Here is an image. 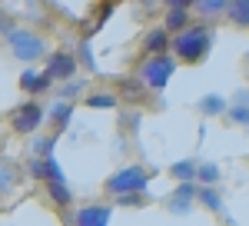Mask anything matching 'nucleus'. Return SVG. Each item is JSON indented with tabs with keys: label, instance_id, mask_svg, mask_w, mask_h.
Returning <instances> with one entry per match:
<instances>
[{
	"label": "nucleus",
	"instance_id": "2eb2a0df",
	"mask_svg": "<svg viewBox=\"0 0 249 226\" xmlns=\"http://www.w3.org/2000/svg\"><path fill=\"white\" fill-rule=\"evenodd\" d=\"M196 203H199V207H206L210 213H223V196H219V189H216V187H199Z\"/></svg>",
	"mask_w": 249,
	"mask_h": 226
},
{
	"label": "nucleus",
	"instance_id": "0eeeda50",
	"mask_svg": "<svg viewBox=\"0 0 249 226\" xmlns=\"http://www.w3.org/2000/svg\"><path fill=\"white\" fill-rule=\"evenodd\" d=\"M196 7L193 0H173V3H166V20H163V27L170 30L173 37H179L183 30H190V10Z\"/></svg>",
	"mask_w": 249,
	"mask_h": 226
},
{
	"label": "nucleus",
	"instance_id": "9b49d317",
	"mask_svg": "<svg viewBox=\"0 0 249 226\" xmlns=\"http://www.w3.org/2000/svg\"><path fill=\"white\" fill-rule=\"evenodd\" d=\"M196 193H199V183H179L176 193H173L170 200V209L179 216V213H190V207L196 203Z\"/></svg>",
	"mask_w": 249,
	"mask_h": 226
},
{
	"label": "nucleus",
	"instance_id": "9d476101",
	"mask_svg": "<svg viewBox=\"0 0 249 226\" xmlns=\"http://www.w3.org/2000/svg\"><path fill=\"white\" fill-rule=\"evenodd\" d=\"M27 173L34 176V180H43V183H60L63 180V173H60V163L50 156V160H37V156H30V163H27Z\"/></svg>",
	"mask_w": 249,
	"mask_h": 226
},
{
	"label": "nucleus",
	"instance_id": "dca6fc26",
	"mask_svg": "<svg viewBox=\"0 0 249 226\" xmlns=\"http://www.w3.org/2000/svg\"><path fill=\"white\" fill-rule=\"evenodd\" d=\"M226 17H230L232 27H243V30H246L249 27V0H232Z\"/></svg>",
	"mask_w": 249,
	"mask_h": 226
},
{
	"label": "nucleus",
	"instance_id": "4468645a",
	"mask_svg": "<svg viewBox=\"0 0 249 226\" xmlns=\"http://www.w3.org/2000/svg\"><path fill=\"white\" fill-rule=\"evenodd\" d=\"M199 113H203V116H223V113H230V103L219 94H206L199 100Z\"/></svg>",
	"mask_w": 249,
	"mask_h": 226
},
{
	"label": "nucleus",
	"instance_id": "f8f14e48",
	"mask_svg": "<svg viewBox=\"0 0 249 226\" xmlns=\"http://www.w3.org/2000/svg\"><path fill=\"white\" fill-rule=\"evenodd\" d=\"M50 83H53V80H50V76L43 74V70H30V67H27V70H23V74H20V87H23V90H27V94H47V90H50Z\"/></svg>",
	"mask_w": 249,
	"mask_h": 226
},
{
	"label": "nucleus",
	"instance_id": "4be33fe9",
	"mask_svg": "<svg viewBox=\"0 0 249 226\" xmlns=\"http://www.w3.org/2000/svg\"><path fill=\"white\" fill-rule=\"evenodd\" d=\"M83 90H87V80H70V83H63V87L57 90V96L63 100V103H70V100H77Z\"/></svg>",
	"mask_w": 249,
	"mask_h": 226
},
{
	"label": "nucleus",
	"instance_id": "a211bd4d",
	"mask_svg": "<svg viewBox=\"0 0 249 226\" xmlns=\"http://www.w3.org/2000/svg\"><path fill=\"white\" fill-rule=\"evenodd\" d=\"M70 116H73V103H63V100H60V103L50 107V120H53L57 130H67V127H70Z\"/></svg>",
	"mask_w": 249,
	"mask_h": 226
},
{
	"label": "nucleus",
	"instance_id": "aec40b11",
	"mask_svg": "<svg viewBox=\"0 0 249 226\" xmlns=\"http://www.w3.org/2000/svg\"><path fill=\"white\" fill-rule=\"evenodd\" d=\"M219 176H223V173H219L216 163H199V176H196V183H199V187H216Z\"/></svg>",
	"mask_w": 249,
	"mask_h": 226
},
{
	"label": "nucleus",
	"instance_id": "f3484780",
	"mask_svg": "<svg viewBox=\"0 0 249 226\" xmlns=\"http://www.w3.org/2000/svg\"><path fill=\"white\" fill-rule=\"evenodd\" d=\"M196 10L199 17H219V14H230V0H196Z\"/></svg>",
	"mask_w": 249,
	"mask_h": 226
},
{
	"label": "nucleus",
	"instance_id": "7ed1b4c3",
	"mask_svg": "<svg viewBox=\"0 0 249 226\" xmlns=\"http://www.w3.org/2000/svg\"><path fill=\"white\" fill-rule=\"evenodd\" d=\"M7 47H10V54L17 56L20 63H37V60H43L47 54V43H43V37L40 34H34V30H14L10 37H7Z\"/></svg>",
	"mask_w": 249,
	"mask_h": 226
},
{
	"label": "nucleus",
	"instance_id": "bb28decb",
	"mask_svg": "<svg viewBox=\"0 0 249 226\" xmlns=\"http://www.w3.org/2000/svg\"><path fill=\"white\" fill-rule=\"evenodd\" d=\"M10 180H14V176H10V163H7V167H3V189H10Z\"/></svg>",
	"mask_w": 249,
	"mask_h": 226
},
{
	"label": "nucleus",
	"instance_id": "f03ea898",
	"mask_svg": "<svg viewBox=\"0 0 249 226\" xmlns=\"http://www.w3.org/2000/svg\"><path fill=\"white\" fill-rule=\"evenodd\" d=\"M146 187H150V173L140 163H130V167L116 170L113 176L107 180V189L113 193L116 200L120 196H133V193H146Z\"/></svg>",
	"mask_w": 249,
	"mask_h": 226
},
{
	"label": "nucleus",
	"instance_id": "1a4fd4ad",
	"mask_svg": "<svg viewBox=\"0 0 249 226\" xmlns=\"http://www.w3.org/2000/svg\"><path fill=\"white\" fill-rule=\"evenodd\" d=\"M143 50H146V56L173 54V34L166 30V27H153V30H146V37H143Z\"/></svg>",
	"mask_w": 249,
	"mask_h": 226
},
{
	"label": "nucleus",
	"instance_id": "393cba45",
	"mask_svg": "<svg viewBox=\"0 0 249 226\" xmlns=\"http://www.w3.org/2000/svg\"><path fill=\"white\" fill-rule=\"evenodd\" d=\"M116 203H120V207H143V203H146V193H133V196H120Z\"/></svg>",
	"mask_w": 249,
	"mask_h": 226
},
{
	"label": "nucleus",
	"instance_id": "412c9836",
	"mask_svg": "<svg viewBox=\"0 0 249 226\" xmlns=\"http://www.w3.org/2000/svg\"><path fill=\"white\" fill-rule=\"evenodd\" d=\"M30 147H34V156H37V160H50V156H53V147H57V140H53V136H37Z\"/></svg>",
	"mask_w": 249,
	"mask_h": 226
},
{
	"label": "nucleus",
	"instance_id": "5701e85b",
	"mask_svg": "<svg viewBox=\"0 0 249 226\" xmlns=\"http://www.w3.org/2000/svg\"><path fill=\"white\" fill-rule=\"evenodd\" d=\"M87 107H93V110H113L116 96L113 94H90L87 96Z\"/></svg>",
	"mask_w": 249,
	"mask_h": 226
},
{
	"label": "nucleus",
	"instance_id": "423d86ee",
	"mask_svg": "<svg viewBox=\"0 0 249 226\" xmlns=\"http://www.w3.org/2000/svg\"><path fill=\"white\" fill-rule=\"evenodd\" d=\"M43 120H47V110L40 107L37 100H27V103H20L14 116H10V123H14V130L17 133H37L43 127Z\"/></svg>",
	"mask_w": 249,
	"mask_h": 226
},
{
	"label": "nucleus",
	"instance_id": "b1692460",
	"mask_svg": "<svg viewBox=\"0 0 249 226\" xmlns=\"http://www.w3.org/2000/svg\"><path fill=\"white\" fill-rule=\"evenodd\" d=\"M230 116L232 123H239V127H249V107H230Z\"/></svg>",
	"mask_w": 249,
	"mask_h": 226
},
{
	"label": "nucleus",
	"instance_id": "6ab92c4d",
	"mask_svg": "<svg viewBox=\"0 0 249 226\" xmlns=\"http://www.w3.org/2000/svg\"><path fill=\"white\" fill-rule=\"evenodd\" d=\"M47 189H50V200H53L57 207H70L73 193H70V187H67V180H60V183H47Z\"/></svg>",
	"mask_w": 249,
	"mask_h": 226
},
{
	"label": "nucleus",
	"instance_id": "a878e982",
	"mask_svg": "<svg viewBox=\"0 0 249 226\" xmlns=\"http://www.w3.org/2000/svg\"><path fill=\"white\" fill-rule=\"evenodd\" d=\"M232 107H249V90H236L232 94Z\"/></svg>",
	"mask_w": 249,
	"mask_h": 226
},
{
	"label": "nucleus",
	"instance_id": "39448f33",
	"mask_svg": "<svg viewBox=\"0 0 249 226\" xmlns=\"http://www.w3.org/2000/svg\"><path fill=\"white\" fill-rule=\"evenodd\" d=\"M77 54H70V50H53V54L47 56V63H43V74L50 76V80H60V83H70L73 76H77Z\"/></svg>",
	"mask_w": 249,
	"mask_h": 226
},
{
	"label": "nucleus",
	"instance_id": "cd10ccee",
	"mask_svg": "<svg viewBox=\"0 0 249 226\" xmlns=\"http://www.w3.org/2000/svg\"><path fill=\"white\" fill-rule=\"evenodd\" d=\"M246 76H249V70H246Z\"/></svg>",
	"mask_w": 249,
	"mask_h": 226
},
{
	"label": "nucleus",
	"instance_id": "20e7f679",
	"mask_svg": "<svg viewBox=\"0 0 249 226\" xmlns=\"http://www.w3.org/2000/svg\"><path fill=\"white\" fill-rule=\"evenodd\" d=\"M173 74H176V56L173 54H163V56H146V63L140 67V80L150 87V90H166L170 87Z\"/></svg>",
	"mask_w": 249,
	"mask_h": 226
},
{
	"label": "nucleus",
	"instance_id": "ddd939ff",
	"mask_svg": "<svg viewBox=\"0 0 249 226\" xmlns=\"http://www.w3.org/2000/svg\"><path fill=\"white\" fill-rule=\"evenodd\" d=\"M170 176H176L179 183H196V176H199V163H193V160H176L170 167Z\"/></svg>",
	"mask_w": 249,
	"mask_h": 226
},
{
	"label": "nucleus",
	"instance_id": "6e6552de",
	"mask_svg": "<svg viewBox=\"0 0 249 226\" xmlns=\"http://www.w3.org/2000/svg\"><path fill=\"white\" fill-rule=\"evenodd\" d=\"M110 216H113V207L107 203H90V207H80L73 223L77 226H110Z\"/></svg>",
	"mask_w": 249,
	"mask_h": 226
},
{
	"label": "nucleus",
	"instance_id": "f257e3e1",
	"mask_svg": "<svg viewBox=\"0 0 249 226\" xmlns=\"http://www.w3.org/2000/svg\"><path fill=\"white\" fill-rule=\"evenodd\" d=\"M213 27L210 23H193L190 30H183L179 37H173V56L179 60V63H186V67H196V63H203L213 50Z\"/></svg>",
	"mask_w": 249,
	"mask_h": 226
}]
</instances>
